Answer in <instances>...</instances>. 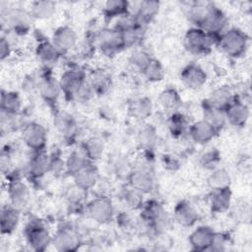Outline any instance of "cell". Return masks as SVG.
<instances>
[{
  "instance_id": "7bdbcfd3",
  "label": "cell",
  "mask_w": 252,
  "mask_h": 252,
  "mask_svg": "<svg viewBox=\"0 0 252 252\" xmlns=\"http://www.w3.org/2000/svg\"><path fill=\"white\" fill-rule=\"evenodd\" d=\"M152 57L143 50H136L131 54L130 62L137 67L140 71H143L148 63L151 61Z\"/></svg>"
},
{
  "instance_id": "83f0119b",
  "label": "cell",
  "mask_w": 252,
  "mask_h": 252,
  "mask_svg": "<svg viewBox=\"0 0 252 252\" xmlns=\"http://www.w3.org/2000/svg\"><path fill=\"white\" fill-rule=\"evenodd\" d=\"M233 95L231 91L226 87H220L216 89L210 95L208 99H206L207 103L211 106L224 111V109L229 105V103L233 100Z\"/></svg>"
},
{
  "instance_id": "ee69618b",
  "label": "cell",
  "mask_w": 252,
  "mask_h": 252,
  "mask_svg": "<svg viewBox=\"0 0 252 252\" xmlns=\"http://www.w3.org/2000/svg\"><path fill=\"white\" fill-rule=\"evenodd\" d=\"M84 191H85L84 189L80 188L76 184L74 187L70 188L67 193V200L69 201L70 205H73V206L81 205L83 196H84Z\"/></svg>"
},
{
  "instance_id": "e0dca14e",
  "label": "cell",
  "mask_w": 252,
  "mask_h": 252,
  "mask_svg": "<svg viewBox=\"0 0 252 252\" xmlns=\"http://www.w3.org/2000/svg\"><path fill=\"white\" fill-rule=\"evenodd\" d=\"M129 184L132 188L138 190L142 194L151 193L155 187V180L150 170L139 168L132 170L128 176Z\"/></svg>"
},
{
  "instance_id": "4316f807",
  "label": "cell",
  "mask_w": 252,
  "mask_h": 252,
  "mask_svg": "<svg viewBox=\"0 0 252 252\" xmlns=\"http://www.w3.org/2000/svg\"><path fill=\"white\" fill-rule=\"evenodd\" d=\"M35 54L37 58L44 64L49 65L57 62L61 53L54 46L52 41L40 40L35 48Z\"/></svg>"
},
{
  "instance_id": "f546056e",
  "label": "cell",
  "mask_w": 252,
  "mask_h": 252,
  "mask_svg": "<svg viewBox=\"0 0 252 252\" xmlns=\"http://www.w3.org/2000/svg\"><path fill=\"white\" fill-rule=\"evenodd\" d=\"M153 110V105L151 99L148 97H139L134 99L129 106V111L131 115L139 120L147 119L151 116Z\"/></svg>"
},
{
  "instance_id": "f35d334b",
  "label": "cell",
  "mask_w": 252,
  "mask_h": 252,
  "mask_svg": "<svg viewBox=\"0 0 252 252\" xmlns=\"http://www.w3.org/2000/svg\"><path fill=\"white\" fill-rule=\"evenodd\" d=\"M121 200L123 205L129 210H139L144 205L143 194L131 186L122 192Z\"/></svg>"
},
{
  "instance_id": "60d3db41",
  "label": "cell",
  "mask_w": 252,
  "mask_h": 252,
  "mask_svg": "<svg viewBox=\"0 0 252 252\" xmlns=\"http://www.w3.org/2000/svg\"><path fill=\"white\" fill-rule=\"evenodd\" d=\"M91 160L86 157L84 152L81 151H73L65 163V167L69 174L73 175L76 171H78L80 168H82L84 165L89 163Z\"/></svg>"
},
{
  "instance_id": "30bf717a",
  "label": "cell",
  "mask_w": 252,
  "mask_h": 252,
  "mask_svg": "<svg viewBox=\"0 0 252 252\" xmlns=\"http://www.w3.org/2000/svg\"><path fill=\"white\" fill-rule=\"evenodd\" d=\"M7 193L10 199V204L16 209L22 211L28 206L31 198V192L28 185L20 178L13 177L9 180Z\"/></svg>"
},
{
  "instance_id": "2e32d148",
  "label": "cell",
  "mask_w": 252,
  "mask_h": 252,
  "mask_svg": "<svg viewBox=\"0 0 252 252\" xmlns=\"http://www.w3.org/2000/svg\"><path fill=\"white\" fill-rule=\"evenodd\" d=\"M173 218L174 220L180 225L190 227L197 222L199 214L190 202L183 200L176 204L173 211Z\"/></svg>"
},
{
  "instance_id": "277c9868",
  "label": "cell",
  "mask_w": 252,
  "mask_h": 252,
  "mask_svg": "<svg viewBox=\"0 0 252 252\" xmlns=\"http://www.w3.org/2000/svg\"><path fill=\"white\" fill-rule=\"evenodd\" d=\"M25 236L31 248L38 252L44 251L52 241L48 229L38 220H31L26 225Z\"/></svg>"
},
{
  "instance_id": "ac0fdd59",
  "label": "cell",
  "mask_w": 252,
  "mask_h": 252,
  "mask_svg": "<svg viewBox=\"0 0 252 252\" xmlns=\"http://www.w3.org/2000/svg\"><path fill=\"white\" fill-rule=\"evenodd\" d=\"M225 119L235 127H242L249 118V109L246 104L235 98L224 109Z\"/></svg>"
},
{
  "instance_id": "681fc988",
  "label": "cell",
  "mask_w": 252,
  "mask_h": 252,
  "mask_svg": "<svg viewBox=\"0 0 252 252\" xmlns=\"http://www.w3.org/2000/svg\"><path fill=\"white\" fill-rule=\"evenodd\" d=\"M0 164H1V171L3 172V174H6V172L9 171V167H10V157L7 154H5L4 152L1 155V160H0Z\"/></svg>"
},
{
  "instance_id": "5b68a950",
  "label": "cell",
  "mask_w": 252,
  "mask_h": 252,
  "mask_svg": "<svg viewBox=\"0 0 252 252\" xmlns=\"http://www.w3.org/2000/svg\"><path fill=\"white\" fill-rule=\"evenodd\" d=\"M142 209L143 220L149 224V226L157 231H164L167 228L169 220L164 208L159 202L156 200L148 201L143 205Z\"/></svg>"
},
{
  "instance_id": "d590c367",
  "label": "cell",
  "mask_w": 252,
  "mask_h": 252,
  "mask_svg": "<svg viewBox=\"0 0 252 252\" xmlns=\"http://www.w3.org/2000/svg\"><path fill=\"white\" fill-rule=\"evenodd\" d=\"M158 101L163 108L169 110H176L182 103L179 93L174 88L164 89L158 95Z\"/></svg>"
},
{
  "instance_id": "6da1fadb",
  "label": "cell",
  "mask_w": 252,
  "mask_h": 252,
  "mask_svg": "<svg viewBox=\"0 0 252 252\" xmlns=\"http://www.w3.org/2000/svg\"><path fill=\"white\" fill-rule=\"evenodd\" d=\"M247 34L239 29H230L220 34L219 37V44L222 51L232 58L241 57L248 46Z\"/></svg>"
},
{
  "instance_id": "f6af8a7d",
  "label": "cell",
  "mask_w": 252,
  "mask_h": 252,
  "mask_svg": "<svg viewBox=\"0 0 252 252\" xmlns=\"http://www.w3.org/2000/svg\"><path fill=\"white\" fill-rule=\"evenodd\" d=\"M227 242H228V237H227L226 234L220 233V232H215L210 250H213V251L224 250V247L227 244Z\"/></svg>"
},
{
  "instance_id": "603a6c76",
  "label": "cell",
  "mask_w": 252,
  "mask_h": 252,
  "mask_svg": "<svg viewBox=\"0 0 252 252\" xmlns=\"http://www.w3.org/2000/svg\"><path fill=\"white\" fill-rule=\"evenodd\" d=\"M50 169V156L44 151L34 152L28 165V173L33 178H39Z\"/></svg>"
},
{
  "instance_id": "3957f363",
  "label": "cell",
  "mask_w": 252,
  "mask_h": 252,
  "mask_svg": "<svg viewBox=\"0 0 252 252\" xmlns=\"http://www.w3.org/2000/svg\"><path fill=\"white\" fill-rule=\"evenodd\" d=\"M226 23L227 19L224 13L219 7L209 3L202 21L196 28L202 29L218 41Z\"/></svg>"
},
{
  "instance_id": "ab89813d",
  "label": "cell",
  "mask_w": 252,
  "mask_h": 252,
  "mask_svg": "<svg viewBox=\"0 0 252 252\" xmlns=\"http://www.w3.org/2000/svg\"><path fill=\"white\" fill-rule=\"evenodd\" d=\"M142 73L144 74L145 78L150 82L162 81L165 76V71L162 64L155 58L151 59V61L148 63Z\"/></svg>"
},
{
  "instance_id": "cb8c5ba5",
  "label": "cell",
  "mask_w": 252,
  "mask_h": 252,
  "mask_svg": "<svg viewBox=\"0 0 252 252\" xmlns=\"http://www.w3.org/2000/svg\"><path fill=\"white\" fill-rule=\"evenodd\" d=\"M54 126L57 131L66 138H71L76 132V121L66 111L58 110L54 114Z\"/></svg>"
},
{
  "instance_id": "4fadbf2b",
  "label": "cell",
  "mask_w": 252,
  "mask_h": 252,
  "mask_svg": "<svg viewBox=\"0 0 252 252\" xmlns=\"http://www.w3.org/2000/svg\"><path fill=\"white\" fill-rule=\"evenodd\" d=\"M78 36L76 32L68 26L59 27L52 35V43L61 54L67 53L73 49L76 46Z\"/></svg>"
},
{
  "instance_id": "d6a6232c",
  "label": "cell",
  "mask_w": 252,
  "mask_h": 252,
  "mask_svg": "<svg viewBox=\"0 0 252 252\" xmlns=\"http://www.w3.org/2000/svg\"><path fill=\"white\" fill-rule=\"evenodd\" d=\"M89 83L94 94H102L108 91L111 84V78L105 71L96 70L93 72Z\"/></svg>"
},
{
  "instance_id": "74e56055",
  "label": "cell",
  "mask_w": 252,
  "mask_h": 252,
  "mask_svg": "<svg viewBox=\"0 0 252 252\" xmlns=\"http://www.w3.org/2000/svg\"><path fill=\"white\" fill-rule=\"evenodd\" d=\"M168 128L173 137H181L189 128L186 116L180 112H174L168 119Z\"/></svg>"
},
{
  "instance_id": "7c38bea8",
  "label": "cell",
  "mask_w": 252,
  "mask_h": 252,
  "mask_svg": "<svg viewBox=\"0 0 252 252\" xmlns=\"http://www.w3.org/2000/svg\"><path fill=\"white\" fill-rule=\"evenodd\" d=\"M4 20L10 30L21 35L28 33L31 29V14L20 8L8 10L4 16Z\"/></svg>"
},
{
  "instance_id": "9a60e30c",
  "label": "cell",
  "mask_w": 252,
  "mask_h": 252,
  "mask_svg": "<svg viewBox=\"0 0 252 252\" xmlns=\"http://www.w3.org/2000/svg\"><path fill=\"white\" fill-rule=\"evenodd\" d=\"M39 94L46 103L53 106L58 100L62 90L59 81H57L51 75H45L39 80L37 85Z\"/></svg>"
},
{
  "instance_id": "9c48e42d",
  "label": "cell",
  "mask_w": 252,
  "mask_h": 252,
  "mask_svg": "<svg viewBox=\"0 0 252 252\" xmlns=\"http://www.w3.org/2000/svg\"><path fill=\"white\" fill-rule=\"evenodd\" d=\"M51 243L56 250L62 252L76 251L81 244L79 234L70 226H62L57 229Z\"/></svg>"
},
{
  "instance_id": "8d00e7d4",
  "label": "cell",
  "mask_w": 252,
  "mask_h": 252,
  "mask_svg": "<svg viewBox=\"0 0 252 252\" xmlns=\"http://www.w3.org/2000/svg\"><path fill=\"white\" fill-rule=\"evenodd\" d=\"M207 183L212 190H219L230 187L231 178L229 173L223 168L215 169L208 177Z\"/></svg>"
},
{
  "instance_id": "44dd1931",
  "label": "cell",
  "mask_w": 252,
  "mask_h": 252,
  "mask_svg": "<svg viewBox=\"0 0 252 252\" xmlns=\"http://www.w3.org/2000/svg\"><path fill=\"white\" fill-rule=\"evenodd\" d=\"M215 231L207 225L197 227L189 235V243L193 250L205 251L210 250Z\"/></svg>"
},
{
  "instance_id": "5bb4252c",
  "label": "cell",
  "mask_w": 252,
  "mask_h": 252,
  "mask_svg": "<svg viewBox=\"0 0 252 252\" xmlns=\"http://www.w3.org/2000/svg\"><path fill=\"white\" fill-rule=\"evenodd\" d=\"M180 78L187 88L197 90L203 87L207 82V73L201 66L190 63L182 69Z\"/></svg>"
},
{
  "instance_id": "484cf974",
  "label": "cell",
  "mask_w": 252,
  "mask_h": 252,
  "mask_svg": "<svg viewBox=\"0 0 252 252\" xmlns=\"http://www.w3.org/2000/svg\"><path fill=\"white\" fill-rule=\"evenodd\" d=\"M22 106L21 97L16 92H8L2 90L0 99L1 113L8 115H17Z\"/></svg>"
},
{
  "instance_id": "8fae6325",
  "label": "cell",
  "mask_w": 252,
  "mask_h": 252,
  "mask_svg": "<svg viewBox=\"0 0 252 252\" xmlns=\"http://www.w3.org/2000/svg\"><path fill=\"white\" fill-rule=\"evenodd\" d=\"M86 82L85 75L82 71L76 69H70L65 71L59 80L62 93L66 98L73 99Z\"/></svg>"
},
{
  "instance_id": "c3c4849f",
  "label": "cell",
  "mask_w": 252,
  "mask_h": 252,
  "mask_svg": "<svg viewBox=\"0 0 252 252\" xmlns=\"http://www.w3.org/2000/svg\"><path fill=\"white\" fill-rule=\"evenodd\" d=\"M11 46L8 39L4 36H1L0 40V59L4 60L10 56Z\"/></svg>"
},
{
  "instance_id": "7402d4cb",
  "label": "cell",
  "mask_w": 252,
  "mask_h": 252,
  "mask_svg": "<svg viewBox=\"0 0 252 252\" xmlns=\"http://www.w3.org/2000/svg\"><path fill=\"white\" fill-rule=\"evenodd\" d=\"M20 210L16 209L11 204L4 205L0 213V226L2 234H11L17 227L20 221Z\"/></svg>"
},
{
  "instance_id": "ba28073f",
  "label": "cell",
  "mask_w": 252,
  "mask_h": 252,
  "mask_svg": "<svg viewBox=\"0 0 252 252\" xmlns=\"http://www.w3.org/2000/svg\"><path fill=\"white\" fill-rule=\"evenodd\" d=\"M87 212L94 221L103 224L112 220L114 208L110 199L100 196L92 200L87 205Z\"/></svg>"
},
{
  "instance_id": "1f68e13d",
  "label": "cell",
  "mask_w": 252,
  "mask_h": 252,
  "mask_svg": "<svg viewBox=\"0 0 252 252\" xmlns=\"http://www.w3.org/2000/svg\"><path fill=\"white\" fill-rule=\"evenodd\" d=\"M82 151L86 157L94 162L102 157L104 151V143L98 137H92L84 143Z\"/></svg>"
},
{
  "instance_id": "ffe728a7",
  "label": "cell",
  "mask_w": 252,
  "mask_h": 252,
  "mask_svg": "<svg viewBox=\"0 0 252 252\" xmlns=\"http://www.w3.org/2000/svg\"><path fill=\"white\" fill-rule=\"evenodd\" d=\"M189 136L197 144H207L209 143L218 133V131L205 119L194 122L189 125L188 128Z\"/></svg>"
},
{
  "instance_id": "7dc6e473",
  "label": "cell",
  "mask_w": 252,
  "mask_h": 252,
  "mask_svg": "<svg viewBox=\"0 0 252 252\" xmlns=\"http://www.w3.org/2000/svg\"><path fill=\"white\" fill-rule=\"evenodd\" d=\"M65 164L63 160L58 156H51L50 157V169L49 171H52L54 173H58L63 170Z\"/></svg>"
},
{
  "instance_id": "8992f818",
  "label": "cell",
  "mask_w": 252,
  "mask_h": 252,
  "mask_svg": "<svg viewBox=\"0 0 252 252\" xmlns=\"http://www.w3.org/2000/svg\"><path fill=\"white\" fill-rule=\"evenodd\" d=\"M22 139L33 152H42L46 145L47 135L42 125L37 122L31 121L23 126Z\"/></svg>"
},
{
  "instance_id": "836d02e7",
  "label": "cell",
  "mask_w": 252,
  "mask_h": 252,
  "mask_svg": "<svg viewBox=\"0 0 252 252\" xmlns=\"http://www.w3.org/2000/svg\"><path fill=\"white\" fill-rule=\"evenodd\" d=\"M56 4L53 1H47V0H41V1H35L32 4L30 14L32 18L44 20L50 18L54 12H55Z\"/></svg>"
},
{
  "instance_id": "e575fe53",
  "label": "cell",
  "mask_w": 252,
  "mask_h": 252,
  "mask_svg": "<svg viewBox=\"0 0 252 252\" xmlns=\"http://www.w3.org/2000/svg\"><path fill=\"white\" fill-rule=\"evenodd\" d=\"M203 110H204V119L208 121L218 132L223 127L225 123V116L222 110L217 109L207 103L206 100L203 102Z\"/></svg>"
},
{
  "instance_id": "bcb514c9",
  "label": "cell",
  "mask_w": 252,
  "mask_h": 252,
  "mask_svg": "<svg viewBox=\"0 0 252 252\" xmlns=\"http://www.w3.org/2000/svg\"><path fill=\"white\" fill-rule=\"evenodd\" d=\"M155 131L154 129H152L151 127L145 128L140 132V141L141 143H143L144 145H151L154 143V139L156 137L155 135Z\"/></svg>"
},
{
  "instance_id": "52a82bcc",
  "label": "cell",
  "mask_w": 252,
  "mask_h": 252,
  "mask_svg": "<svg viewBox=\"0 0 252 252\" xmlns=\"http://www.w3.org/2000/svg\"><path fill=\"white\" fill-rule=\"evenodd\" d=\"M96 38L101 51L109 56L120 52L126 47L122 34L116 28H104L100 30Z\"/></svg>"
},
{
  "instance_id": "f1b7e54d",
  "label": "cell",
  "mask_w": 252,
  "mask_h": 252,
  "mask_svg": "<svg viewBox=\"0 0 252 252\" xmlns=\"http://www.w3.org/2000/svg\"><path fill=\"white\" fill-rule=\"evenodd\" d=\"M130 4L124 0H108L103 7V15L107 21L114 18H123L129 15Z\"/></svg>"
},
{
  "instance_id": "4dcf8cb0",
  "label": "cell",
  "mask_w": 252,
  "mask_h": 252,
  "mask_svg": "<svg viewBox=\"0 0 252 252\" xmlns=\"http://www.w3.org/2000/svg\"><path fill=\"white\" fill-rule=\"evenodd\" d=\"M159 2L158 1H143L140 3L137 13L134 15L135 19L142 25L151 21L158 12Z\"/></svg>"
},
{
  "instance_id": "d4e9b609",
  "label": "cell",
  "mask_w": 252,
  "mask_h": 252,
  "mask_svg": "<svg viewBox=\"0 0 252 252\" xmlns=\"http://www.w3.org/2000/svg\"><path fill=\"white\" fill-rule=\"evenodd\" d=\"M231 202L230 187L213 190L210 197V208L213 213L220 214L225 212Z\"/></svg>"
},
{
  "instance_id": "7a4b0ae2",
  "label": "cell",
  "mask_w": 252,
  "mask_h": 252,
  "mask_svg": "<svg viewBox=\"0 0 252 252\" xmlns=\"http://www.w3.org/2000/svg\"><path fill=\"white\" fill-rule=\"evenodd\" d=\"M184 46L194 55H206L217 40L200 28L189 29L184 35Z\"/></svg>"
},
{
  "instance_id": "d6986e66",
  "label": "cell",
  "mask_w": 252,
  "mask_h": 252,
  "mask_svg": "<svg viewBox=\"0 0 252 252\" xmlns=\"http://www.w3.org/2000/svg\"><path fill=\"white\" fill-rule=\"evenodd\" d=\"M75 184L85 191L93 188L98 180L99 173L96 166L93 161H90L78 171H76L73 175Z\"/></svg>"
},
{
  "instance_id": "b9f144b4",
  "label": "cell",
  "mask_w": 252,
  "mask_h": 252,
  "mask_svg": "<svg viewBox=\"0 0 252 252\" xmlns=\"http://www.w3.org/2000/svg\"><path fill=\"white\" fill-rule=\"evenodd\" d=\"M220 156L217 149H211L210 151L203 154V156L200 158V162L202 166L206 168H214L218 162L220 161Z\"/></svg>"
}]
</instances>
